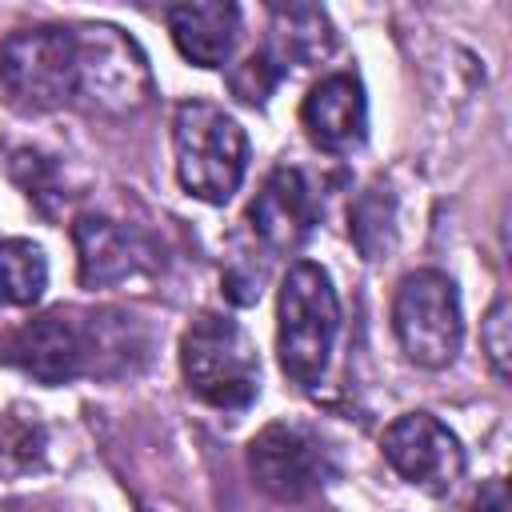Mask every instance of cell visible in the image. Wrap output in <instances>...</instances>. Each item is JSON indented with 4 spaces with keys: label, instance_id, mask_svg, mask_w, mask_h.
Masks as SVG:
<instances>
[{
    "label": "cell",
    "instance_id": "e0dca14e",
    "mask_svg": "<svg viewBox=\"0 0 512 512\" xmlns=\"http://www.w3.org/2000/svg\"><path fill=\"white\" fill-rule=\"evenodd\" d=\"M280 80H284V72H280L264 52L244 56V60L228 72V88H232V96H236L240 104H252V108H264L268 96H272V88H276Z\"/></svg>",
    "mask_w": 512,
    "mask_h": 512
},
{
    "label": "cell",
    "instance_id": "30bf717a",
    "mask_svg": "<svg viewBox=\"0 0 512 512\" xmlns=\"http://www.w3.org/2000/svg\"><path fill=\"white\" fill-rule=\"evenodd\" d=\"M248 232L268 248V252H292L304 244V236L316 224V196L304 180L300 168L280 164L264 176L260 192L248 204L244 216Z\"/></svg>",
    "mask_w": 512,
    "mask_h": 512
},
{
    "label": "cell",
    "instance_id": "2e32d148",
    "mask_svg": "<svg viewBox=\"0 0 512 512\" xmlns=\"http://www.w3.org/2000/svg\"><path fill=\"white\" fill-rule=\"evenodd\" d=\"M392 228H396V204L392 192L376 180L372 188H364L348 212V232L356 240V248L364 252V260H380L392 244Z\"/></svg>",
    "mask_w": 512,
    "mask_h": 512
},
{
    "label": "cell",
    "instance_id": "6da1fadb",
    "mask_svg": "<svg viewBox=\"0 0 512 512\" xmlns=\"http://www.w3.org/2000/svg\"><path fill=\"white\" fill-rule=\"evenodd\" d=\"M128 348H132V316L52 308L20 324L4 340L0 360L40 384H72L80 376L108 372L104 360L112 356H120V364L128 368L124 356Z\"/></svg>",
    "mask_w": 512,
    "mask_h": 512
},
{
    "label": "cell",
    "instance_id": "7c38bea8",
    "mask_svg": "<svg viewBox=\"0 0 512 512\" xmlns=\"http://www.w3.org/2000/svg\"><path fill=\"white\" fill-rule=\"evenodd\" d=\"M76 276L84 288H112L148 268V244L140 232L108 220V216H76Z\"/></svg>",
    "mask_w": 512,
    "mask_h": 512
},
{
    "label": "cell",
    "instance_id": "5b68a950",
    "mask_svg": "<svg viewBox=\"0 0 512 512\" xmlns=\"http://www.w3.org/2000/svg\"><path fill=\"white\" fill-rule=\"evenodd\" d=\"M76 96V36L60 24L16 28L0 40V100L20 116H44Z\"/></svg>",
    "mask_w": 512,
    "mask_h": 512
},
{
    "label": "cell",
    "instance_id": "4fadbf2b",
    "mask_svg": "<svg viewBox=\"0 0 512 512\" xmlns=\"http://www.w3.org/2000/svg\"><path fill=\"white\" fill-rule=\"evenodd\" d=\"M168 32L180 56L196 68H220L240 36V8L228 0H200V4H172L164 12Z\"/></svg>",
    "mask_w": 512,
    "mask_h": 512
},
{
    "label": "cell",
    "instance_id": "52a82bcc",
    "mask_svg": "<svg viewBox=\"0 0 512 512\" xmlns=\"http://www.w3.org/2000/svg\"><path fill=\"white\" fill-rule=\"evenodd\" d=\"M248 472L260 484V492H268L280 504H300L312 492H320L332 476V460L328 448L316 432L300 428V424H268L252 436L248 444Z\"/></svg>",
    "mask_w": 512,
    "mask_h": 512
},
{
    "label": "cell",
    "instance_id": "ac0fdd59",
    "mask_svg": "<svg viewBox=\"0 0 512 512\" xmlns=\"http://www.w3.org/2000/svg\"><path fill=\"white\" fill-rule=\"evenodd\" d=\"M12 180L24 188V196L36 204V208H44V212H52V200H60L64 192H56L60 184H56V164L48 160V156H40V152H32V148H20V152H12Z\"/></svg>",
    "mask_w": 512,
    "mask_h": 512
},
{
    "label": "cell",
    "instance_id": "9a60e30c",
    "mask_svg": "<svg viewBox=\"0 0 512 512\" xmlns=\"http://www.w3.org/2000/svg\"><path fill=\"white\" fill-rule=\"evenodd\" d=\"M48 288V260L32 240H0V308H28Z\"/></svg>",
    "mask_w": 512,
    "mask_h": 512
},
{
    "label": "cell",
    "instance_id": "9c48e42d",
    "mask_svg": "<svg viewBox=\"0 0 512 512\" xmlns=\"http://www.w3.org/2000/svg\"><path fill=\"white\" fill-rule=\"evenodd\" d=\"M76 36V96H92L96 108L132 112L148 96V64L140 48L112 24L72 28Z\"/></svg>",
    "mask_w": 512,
    "mask_h": 512
},
{
    "label": "cell",
    "instance_id": "7a4b0ae2",
    "mask_svg": "<svg viewBox=\"0 0 512 512\" xmlns=\"http://www.w3.org/2000/svg\"><path fill=\"white\" fill-rule=\"evenodd\" d=\"M340 332V300L332 276L312 264L296 260L280 280L276 300V356L292 384L316 388L332 364Z\"/></svg>",
    "mask_w": 512,
    "mask_h": 512
},
{
    "label": "cell",
    "instance_id": "d6986e66",
    "mask_svg": "<svg viewBox=\"0 0 512 512\" xmlns=\"http://www.w3.org/2000/svg\"><path fill=\"white\" fill-rule=\"evenodd\" d=\"M508 328H512V320H508V300L496 296L492 308H488V316L480 320V344H484V352H488V360H492V368H496L500 380H508V352H512Z\"/></svg>",
    "mask_w": 512,
    "mask_h": 512
},
{
    "label": "cell",
    "instance_id": "277c9868",
    "mask_svg": "<svg viewBox=\"0 0 512 512\" xmlns=\"http://www.w3.org/2000/svg\"><path fill=\"white\" fill-rule=\"evenodd\" d=\"M180 372L196 400L220 412H240L260 392V356L248 332L216 312H200L180 336Z\"/></svg>",
    "mask_w": 512,
    "mask_h": 512
},
{
    "label": "cell",
    "instance_id": "ba28073f",
    "mask_svg": "<svg viewBox=\"0 0 512 512\" xmlns=\"http://www.w3.org/2000/svg\"><path fill=\"white\" fill-rule=\"evenodd\" d=\"M380 452L400 480L428 496H448L464 480V448L432 412L396 416L380 436Z\"/></svg>",
    "mask_w": 512,
    "mask_h": 512
},
{
    "label": "cell",
    "instance_id": "ffe728a7",
    "mask_svg": "<svg viewBox=\"0 0 512 512\" xmlns=\"http://www.w3.org/2000/svg\"><path fill=\"white\" fill-rule=\"evenodd\" d=\"M472 512H508V484H504V476H492V480L476 492Z\"/></svg>",
    "mask_w": 512,
    "mask_h": 512
},
{
    "label": "cell",
    "instance_id": "3957f363",
    "mask_svg": "<svg viewBox=\"0 0 512 512\" xmlns=\"http://www.w3.org/2000/svg\"><path fill=\"white\" fill-rule=\"evenodd\" d=\"M176 180L188 196L204 204H228L248 172L244 128L208 100H184L172 116Z\"/></svg>",
    "mask_w": 512,
    "mask_h": 512
},
{
    "label": "cell",
    "instance_id": "8992f818",
    "mask_svg": "<svg viewBox=\"0 0 512 512\" xmlns=\"http://www.w3.org/2000/svg\"><path fill=\"white\" fill-rule=\"evenodd\" d=\"M392 332L416 368H448L464 340L456 284L436 268H416L392 300Z\"/></svg>",
    "mask_w": 512,
    "mask_h": 512
},
{
    "label": "cell",
    "instance_id": "5bb4252c",
    "mask_svg": "<svg viewBox=\"0 0 512 512\" xmlns=\"http://www.w3.org/2000/svg\"><path fill=\"white\" fill-rule=\"evenodd\" d=\"M336 48V32L324 8L316 4H272L268 8V44L260 48L284 76L292 68L316 64Z\"/></svg>",
    "mask_w": 512,
    "mask_h": 512
},
{
    "label": "cell",
    "instance_id": "8fae6325",
    "mask_svg": "<svg viewBox=\"0 0 512 512\" xmlns=\"http://www.w3.org/2000/svg\"><path fill=\"white\" fill-rule=\"evenodd\" d=\"M300 128L320 152H352L368 136L364 84L352 72H332L308 88L300 104Z\"/></svg>",
    "mask_w": 512,
    "mask_h": 512
}]
</instances>
